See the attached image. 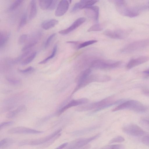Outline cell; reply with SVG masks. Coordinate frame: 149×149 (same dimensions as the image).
Listing matches in <instances>:
<instances>
[{
    "label": "cell",
    "instance_id": "obj_19",
    "mask_svg": "<svg viewBox=\"0 0 149 149\" xmlns=\"http://www.w3.org/2000/svg\"><path fill=\"white\" fill-rule=\"evenodd\" d=\"M9 32L2 31L0 34V50L1 51L6 45L10 36Z\"/></svg>",
    "mask_w": 149,
    "mask_h": 149
},
{
    "label": "cell",
    "instance_id": "obj_3",
    "mask_svg": "<svg viewBox=\"0 0 149 149\" xmlns=\"http://www.w3.org/2000/svg\"><path fill=\"white\" fill-rule=\"evenodd\" d=\"M121 64V62L120 61L96 60L91 62L90 67L95 69L108 70L116 68Z\"/></svg>",
    "mask_w": 149,
    "mask_h": 149
},
{
    "label": "cell",
    "instance_id": "obj_14",
    "mask_svg": "<svg viewBox=\"0 0 149 149\" xmlns=\"http://www.w3.org/2000/svg\"><path fill=\"white\" fill-rule=\"evenodd\" d=\"M42 33L40 31L34 34L29 41L22 48V51H27L35 45L40 39Z\"/></svg>",
    "mask_w": 149,
    "mask_h": 149
},
{
    "label": "cell",
    "instance_id": "obj_43",
    "mask_svg": "<svg viewBox=\"0 0 149 149\" xmlns=\"http://www.w3.org/2000/svg\"><path fill=\"white\" fill-rule=\"evenodd\" d=\"M68 144V143H64L61 145L54 149H63L64 148H65Z\"/></svg>",
    "mask_w": 149,
    "mask_h": 149
},
{
    "label": "cell",
    "instance_id": "obj_38",
    "mask_svg": "<svg viewBox=\"0 0 149 149\" xmlns=\"http://www.w3.org/2000/svg\"><path fill=\"white\" fill-rule=\"evenodd\" d=\"M28 36L26 34H23L21 35L18 39V43L22 44L25 42L27 40Z\"/></svg>",
    "mask_w": 149,
    "mask_h": 149
},
{
    "label": "cell",
    "instance_id": "obj_5",
    "mask_svg": "<svg viewBox=\"0 0 149 149\" xmlns=\"http://www.w3.org/2000/svg\"><path fill=\"white\" fill-rule=\"evenodd\" d=\"M149 46V38L132 42L125 46L121 50L123 53H129Z\"/></svg>",
    "mask_w": 149,
    "mask_h": 149
},
{
    "label": "cell",
    "instance_id": "obj_1",
    "mask_svg": "<svg viewBox=\"0 0 149 149\" xmlns=\"http://www.w3.org/2000/svg\"><path fill=\"white\" fill-rule=\"evenodd\" d=\"M127 109L139 113L145 112L147 110V107L140 102L135 100H130L124 102L115 108L112 111Z\"/></svg>",
    "mask_w": 149,
    "mask_h": 149
},
{
    "label": "cell",
    "instance_id": "obj_9",
    "mask_svg": "<svg viewBox=\"0 0 149 149\" xmlns=\"http://www.w3.org/2000/svg\"><path fill=\"white\" fill-rule=\"evenodd\" d=\"M8 132L10 134H39L43 132L22 126L14 127L10 129Z\"/></svg>",
    "mask_w": 149,
    "mask_h": 149
},
{
    "label": "cell",
    "instance_id": "obj_12",
    "mask_svg": "<svg viewBox=\"0 0 149 149\" xmlns=\"http://www.w3.org/2000/svg\"><path fill=\"white\" fill-rule=\"evenodd\" d=\"M97 0H81L75 4L71 10V12H74L79 9L86 8L96 3Z\"/></svg>",
    "mask_w": 149,
    "mask_h": 149
},
{
    "label": "cell",
    "instance_id": "obj_22",
    "mask_svg": "<svg viewBox=\"0 0 149 149\" xmlns=\"http://www.w3.org/2000/svg\"><path fill=\"white\" fill-rule=\"evenodd\" d=\"M37 13L36 4V1L31 0L30 2V10L29 18L30 19L34 18L36 16Z\"/></svg>",
    "mask_w": 149,
    "mask_h": 149
},
{
    "label": "cell",
    "instance_id": "obj_27",
    "mask_svg": "<svg viewBox=\"0 0 149 149\" xmlns=\"http://www.w3.org/2000/svg\"><path fill=\"white\" fill-rule=\"evenodd\" d=\"M36 55V52H33L23 60L21 64L22 65H25L29 64L35 58Z\"/></svg>",
    "mask_w": 149,
    "mask_h": 149
},
{
    "label": "cell",
    "instance_id": "obj_36",
    "mask_svg": "<svg viewBox=\"0 0 149 149\" xmlns=\"http://www.w3.org/2000/svg\"><path fill=\"white\" fill-rule=\"evenodd\" d=\"M56 35L55 33H54L51 35L47 38L44 45V48H47L49 45L52 39Z\"/></svg>",
    "mask_w": 149,
    "mask_h": 149
},
{
    "label": "cell",
    "instance_id": "obj_31",
    "mask_svg": "<svg viewBox=\"0 0 149 149\" xmlns=\"http://www.w3.org/2000/svg\"><path fill=\"white\" fill-rule=\"evenodd\" d=\"M100 149H125V147L122 144L107 145L103 146Z\"/></svg>",
    "mask_w": 149,
    "mask_h": 149
},
{
    "label": "cell",
    "instance_id": "obj_28",
    "mask_svg": "<svg viewBox=\"0 0 149 149\" xmlns=\"http://www.w3.org/2000/svg\"><path fill=\"white\" fill-rule=\"evenodd\" d=\"M27 20V15L26 13H24L22 16L18 26V30H19L26 24Z\"/></svg>",
    "mask_w": 149,
    "mask_h": 149
},
{
    "label": "cell",
    "instance_id": "obj_13",
    "mask_svg": "<svg viewBox=\"0 0 149 149\" xmlns=\"http://www.w3.org/2000/svg\"><path fill=\"white\" fill-rule=\"evenodd\" d=\"M86 21V18L84 17L78 18L72 23V24L67 28L61 30L59 31L58 33L61 34L65 35L73 31Z\"/></svg>",
    "mask_w": 149,
    "mask_h": 149
},
{
    "label": "cell",
    "instance_id": "obj_18",
    "mask_svg": "<svg viewBox=\"0 0 149 149\" xmlns=\"http://www.w3.org/2000/svg\"><path fill=\"white\" fill-rule=\"evenodd\" d=\"M99 127L98 125H94L82 129L75 130L71 132L70 133L72 135L76 136L83 135L96 130Z\"/></svg>",
    "mask_w": 149,
    "mask_h": 149
},
{
    "label": "cell",
    "instance_id": "obj_33",
    "mask_svg": "<svg viewBox=\"0 0 149 149\" xmlns=\"http://www.w3.org/2000/svg\"><path fill=\"white\" fill-rule=\"evenodd\" d=\"M97 41L95 40H92L86 41L81 43L79 44L77 47V49H79L81 48L86 47L87 46L93 44L96 42Z\"/></svg>",
    "mask_w": 149,
    "mask_h": 149
},
{
    "label": "cell",
    "instance_id": "obj_15",
    "mask_svg": "<svg viewBox=\"0 0 149 149\" xmlns=\"http://www.w3.org/2000/svg\"><path fill=\"white\" fill-rule=\"evenodd\" d=\"M149 60V56H141L131 60L126 65L127 69H130L139 65L144 63Z\"/></svg>",
    "mask_w": 149,
    "mask_h": 149
},
{
    "label": "cell",
    "instance_id": "obj_23",
    "mask_svg": "<svg viewBox=\"0 0 149 149\" xmlns=\"http://www.w3.org/2000/svg\"><path fill=\"white\" fill-rule=\"evenodd\" d=\"M24 109V106H20L15 110L8 113L6 115L8 118H12L16 116L19 113L22 111Z\"/></svg>",
    "mask_w": 149,
    "mask_h": 149
},
{
    "label": "cell",
    "instance_id": "obj_39",
    "mask_svg": "<svg viewBox=\"0 0 149 149\" xmlns=\"http://www.w3.org/2000/svg\"><path fill=\"white\" fill-rule=\"evenodd\" d=\"M140 123L141 125L146 128L149 130V120L146 119L141 120Z\"/></svg>",
    "mask_w": 149,
    "mask_h": 149
},
{
    "label": "cell",
    "instance_id": "obj_46",
    "mask_svg": "<svg viewBox=\"0 0 149 149\" xmlns=\"http://www.w3.org/2000/svg\"><path fill=\"white\" fill-rule=\"evenodd\" d=\"M143 72L145 74H149V69L144 71Z\"/></svg>",
    "mask_w": 149,
    "mask_h": 149
},
{
    "label": "cell",
    "instance_id": "obj_10",
    "mask_svg": "<svg viewBox=\"0 0 149 149\" xmlns=\"http://www.w3.org/2000/svg\"><path fill=\"white\" fill-rule=\"evenodd\" d=\"M88 102V100L86 98L73 100L59 109L57 113L56 114L58 116H59L67 109L71 107L84 104H86Z\"/></svg>",
    "mask_w": 149,
    "mask_h": 149
},
{
    "label": "cell",
    "instance_id": "obj_32",
    "mask_svg": "<svg viewBox=\"0 0 149 149\" xmlns=\"http://www.w3.org/2000/svg\"><path fill=\"white\" fill-rule=\"evenodd\" d=\"M30 52L29 50H28L25 52L15 59L13 60L12 61V63H16L19 62L23 58L28 55L29 54Z\"/></svg>",
    "mask_w": 149,
    "mask_h": 149
},
{
    "label": "cell",
    "instance_id": "obj_7",
    "mask_svg": "<svg viewBox=\"0 0 149 149\" xmlns=\"http://www.w3.org/2000/svg\"><path fill=\"white\" fill-rule=\"evenodd\" d=\"M100 133L88 138H80L76 139L66 147L65 149H78L84 147L90 142L100 137Z\"/></svg>",
    "mask_w": 149,
    "mask_h": 149
},
{
    "label": "cell",
    "instance_id": "obj_26",
    "mask_svg": "<svg viewBox=\"0 0 149 149\" xmlns=\"http://www.w3.org/2000/svg\"><path fill=\"white\" fill-rule=\"evenodd\" d=\"M57 49V45L56 44L53 47L51 54L49 56L46 58L42 61L39 62V64H42L45 63L49 60L54 57L56 54Z\"/></svg>",
    "mask_w": 149,
    "mask_h": 149
},
{
    "label": "cell",
    "instance_id": "obj_8",
    "mask_svg": "<svg viewBox=\"0 0 149 149\" xmlns=\"http://www.w3.org/2000/svg\"><path fill=\"white\" fill-rule=\"evenodd\" d=\"M122 130L127 134L135 136H142L144 133V131L141 127L133 123L125 125L123 127Z\"/></svg>",
    "mask_w": 149,
    "mask_h": 149
},
{
    "label": "cell",
    "instance_id": "obj_20",
    "mask_svg": "<svg viewBox=\"0 0 149 149\" xmlns=\"http://www.w3.org/2000/svg\"><path fill=\"white\" fill-rule=\"evenodd\" d=\"M58 22V21L56 19H50L42 22L41 24V26L43 29L48 30L54 27Z\"/></svg>",
    "mask_w": 149,
    "mask_h": 149
},
{
    "label": "cell",
    "instance_id": "obj_41",
    "mask_svg": "<svg viewBox=\"0 0 149 149\" xmlns=\"http://www.w3.org/2000/svg\"><path fill=\"white\" fill-rule=\"evenodd\" d=\"M141 141L143 144L149 146V135L143 137L141 139Z\"/></svg>",
    "mask_w": 149,
    "mask_h": 149
},
{
    "label": "cell",
    "instance_id": "obj_16",
    "mask_svg": "<svg viewBox=\"0 0 149 149\" xmlns=\"http://www.w3.org/2000/svg\"><path fill=\"white\" fill-rule=\"evenodd\" d=\"M103 33L105 35L113 39H122L125 38L124 32L121 30H107L104 31Z\"/></svg>",
    "mask_w": 149,
    "mask_h": 149
},
{
    "label": "cell",
    "instance_id": "obj_45",
    "mask_svg": "<svg viewBox=\"0 0 149 149\" xmlns=\"http://www.w3.org/2000/svg\"><path fill=\"white\" fill-rule=\"evenodd\" d=\"M90 147L91 146L89 145H86L85 146L78 149H89Z\"/></svg>",
    "mask_w": 149,
    "mask_h": 149
},
{
    "label": "cell",
    "instance_id": "obj_40",
    "mask_svg": "<svg viewBox=\"0 0 149 149\" xmlns=\"http://www.w3.org/2000/svg\"><path fill=\"white\" fill-rule=\"evenodd\" d=\"M7 80L9 83L13 85H18L20 83V81L18 79L9 78Z\"/></svg>",
    "mask_w": 149,
    "mask_h": 149
},
{
    "label": "cell",
    "instance_id": "obj_6",
    "mask_svg": "<svg viewBox=\"0 0 149 149\" xmlns=\"http://www.w3.org/2000/svg\"><path fill=\"white\" fill-rule=\"evenodd\" d=\"M116 8L117 11L121 15L130 17H133L139 15L138 12L126 6L125 1L117 0L114 1Z\"/></svg>",
    "mask_w": 149,
    "mask_h": 149
},
{
    "label": "cell",
    "instance_id": "obj_29",
    "mask_svg": "<svg viewBox=\"0 0 149 149\" xmlns=\"http://www.w3.org/2000/svg\"><path fill=\"white\" fill-rule=\"evenodd\" d=\"M23 1V0L15 1L10 5L8 9V11H11L15 10L22 4Z\"/></svg>",
    "mask_w": 149,
    "mask_h": 149
},
{
    "label": "cell",
    "instance_id": "obj_44",
    "mask_svg": "<svg viewBox=\"0 0 149 149\" xmlns=\"http://www.w3.org/2000/svg\"><path fill=\"white\" fill-rule=\"evenodd\" d=\"M143 93L146 96L149 97V89H145L143 91Z\"/></svg>",
    "mask_w": 149,
    "mask_h": 149
},
{
    "label": "cell",
    "instance_id": "obj_30",
    "mask_svg": "<svg viewBox=\"0 0 149 149\" xmlns=\"http://www.w3.org/2000/svg\"><path fill=\"white\" fill-rule=\"evenodd\" d=\"M103 29V26L101 24H95L91 26L87 30L88 32L101 31Z\"/></svg>",
    "mask_w": 149,
    "mask_h": 149
},
{
    "label": "cell",
    "instance_id": "obj_25",
    "mask_svg": "<svg viewBox=\"0 0 149 149\" xmlns=\"http://www.w3.org/2000/svg\"><path fill=\"white\" fill-rule=\"evenodd\" d=\"M52 0H39V4L40 8L43 10H49Z\"/></svg>",
    "mask_w": 149,
    "mask_h": 149
},
{
    "label": "cell",
    "instance_id": "obj_11",
    "mask_svg": "<svg viewBox=\"0 0 149 149\" xmlns=\"http://www.w3.org/2000/svg\"><path fill=\"white\" fill-rule=\"evenodd\" d=\"M69 3L68 1H61L57 6L55 13V15L57 17H60L63 15L68 10Z\"/></svg>",
    "mask_w": 149,
    "mask_h": 149
},
{
    "label": "cell",
    "instance_id": "obj_21",
    "mask_svg": "<svg viewBox=\"0 0 149 149\" xmlns=\"http://www.w3.org/2000/svg\"><path fill=\"white\" fill-rule=\"evenodd\" d=\"M14 140L11 138H5L0 141V149H5L11 146L14 143Z\"/></svg>",
    "mask_w": 149,
    "mask_h": 149
},
{
    "label": "cell",
    "instance_id": "obj_35",
    "mask_svg": "<svg viewBox=\"0 0 149 149\" xmlns=\"http://www.w3.org/2000/svg\"><path fill=\"white\" fill-rule=\"evenodd\" d=\"M34 68L32 66H29L24 69H18V71L23 74H28L31 73L34 70Z\"/></svg>",
    "mask_w": 149,
    "mask_h": 149
},
{
    "label": "cell",
    "instance_id": "obj_2",
    "mask_svg": "<svg viewBox=\"0 0 149 149\" xmlns=\"http://www.w3.org/2000/svg\"><path fill=\"white\" fill-rule=\"evenodd\" d=\"M61 131L62 129H59L44 137L34 139L25 140L20 142L18 145L20 146L27 145L36 146L44 145L50 141L58 134L61 133Z\"/></svg>",
    "mask_w": 149,
    "mask_h": 149
},
{
    "label": "cell",
    "instance_id": "obj_4",
    "mask_svg": "<svg viewBox=\"0 0 149 149\" xmlns=\"http://www.w3.org/2000/svg\"><path fill=\"white\" fill-rule=\"evenodd\" d=\"M111 100L112 97H109L97 102L80 106L76 108V110L81 112L95 109L92 112L94 113L98 111L102 107L111 102Z\"/></svg>",
    "mask_w": 149,
    "mask_h": 149
},
{
    "label": "cell",
    "instance_id": "obj_37",
    "mask_svg": "<svg viewBox=\"0 0 149 149\" xmlns=\"http://www.w3.org/2000/svg\"><path fill=\"white\" fill-rule=\"evenodd\" d=\"M14 123V122L12 121H8L2 123L0 124V130H1L4 128L11 125Z\"/></svg>",
    "mask_w": 149,
    "mask_h": 149
},
{
    "label": "cell",
    "instance_id": "obj_17",
    "mask_svg": "<svg viewBox=\"0 0 149 149\" xmlns=\"http://www.w3.org/2000/svg\"><path fill=\"white\" fill-rule=\"evenodd\" d=\"M99 10L98 6H92L86 8L85 13L88 16L97 22L99 19Z\"/></svg>",
    "mask_w": 149,
    "mask_h": 149
},
{
    "label": "cell",
    "instance_id": "obj_34",
    "mask_svg": "<svg viewBox=\"0 0 149 149\" xmlns=\"http://www.w3.org/2000/svg\"><path fill=\"white\" fill-rule=\"evenodd\" d=\"M125 140V139L123 136H118L111 139L109 141V143L121 142L124 141Z\"/></svg>",
    "mask_w": 149,
    "mask_h": 149
},
{
    "label": "cell",
    "instance_id": "obj_42",
    "mask_svg": "<svg viewBox=\"0 0 149 149\" xmlns=\"http://www.w3.org/2000/svg\"><path fill=\"white\" fill-rule=\"evenodd\" d=\"M58 1V0H52L51 6L49 10H52L54 9L57 6Z\"/></svg>",
    "mask_w": 149,
    "mask_h": 149
},
{
    "label": "cell",
    "instance_id": "obj_24",
    "mask_svg": "<svg viewBox=\"0 0 149 149\" xmlns=\"http://www.w3.org/2000/svg\"><path fill=\"white\" fill-rule=\"evenodd\" d=\"M91 70L90 68L87 69L83 71L78 77V83L83 81L87 77L91 74Z\"/></svg>",
    "mask_w": 149,
    "mask_h": 149
}]
</instances>
